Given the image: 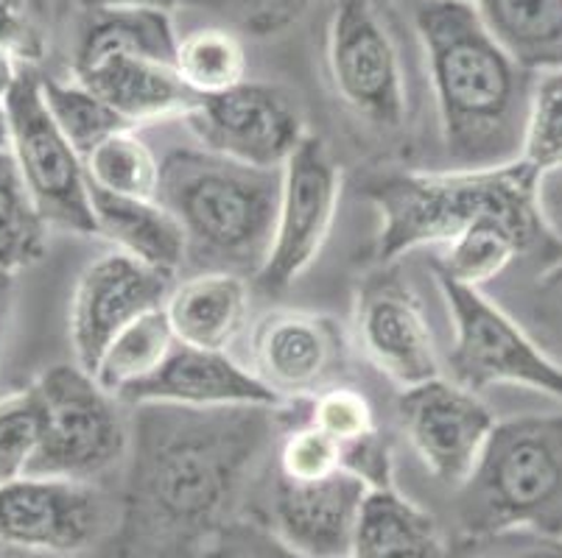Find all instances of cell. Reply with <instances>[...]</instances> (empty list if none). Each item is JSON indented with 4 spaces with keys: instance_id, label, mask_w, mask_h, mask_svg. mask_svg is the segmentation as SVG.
Segmentation results:
<instances>
[{
    "instance_id": "6da1fadb",
    "label": "cell",
    "mask_w": 562,
    "mask_h": 558,
    "mask_svg": "<svg viewBox=\"0 0 562 558\" xmlns=\"http://www.w3.org/2000/svg\"><path fill=\"white\" fill-rule=\"evenodd\" d=\"M135 408L117 558H202L272 447L280 408Z\"/></svg>"
},
{
    "instance_id": "7a4b0ae2",
    "label": "cell",
    "mask_w": 562,
    "mask_h": 558,
    "mask_svg": "<svg viewBox=\"0 0 562 558\" xmlns=\"http://www.w3.org/2000/svg\"><path fill=\"white\" fill-rule=\"evenodd\" d=\"M414 29L428 61L442 148L459 171L520 162L535 73L501 48L464 0H428Z\"/></svg>"
},
{
    "instance_id": "3957f363",
    "label": "cell",
    "mask_w": 562,
    "mask_h": 558,
    "mask_svg": "<svg viewBox=\"0 0 562 558\" xmlns=\"http://www.w3.org/2000/svg\"><path fill=\"white\" fill-rule=\"evenodd\" d=\"M157 202L180 221L193 263L258 276L272 249L280 171L207 148H173L160 162Z\"/></svg>"
},
{
    "instance_id": "277c9868",
    "label": "cell",
    "mask_w": 562,
    "mask_h": 558,
    "mask_svg": "<svg viewBox=\"0 0 562 558\" xmlns=\"http://www.w3.org/2000/svg\"><path fill=\"white\" fill-rule=\"evenodd\" d=\"M535 184L538 171L524 160L484 171L448 168L375 176L364 191L381 215L375 258L395 263L423 246H448L482 218H507L543 232Z\"/></svg>"
},
{
    "instance_id": "5b68a950",
    "label": "cell",
    "mask_w": 562,
    "mask_h": 558,
    "mask_svg": "<svg viewBox=\"0 0 562 558\" xmlns=\"http://www.w3.org/2000/svg\"><path fill=\"white\" fill-rule=\"evenodd\" d=\"M459 522L464 534L529 528L562 536V413L495 422L459 489Z\"/></svg>"
},
{
    "instance_id": "8992f818",
    "label": "cell",
    "mask_w": 562,
    "mask_h": 558,
    "mask_svg": "<svg viewBox=\"0 0 562 558\" xmlns=\"http://www.w3.org/2000/svg\"><path fill=\"white\" fill-rule=\"evenodd\" d=\"M328 73L336 99L375 135L408 123V81L395 0H336L328 25Z\"/></svg>"
},
{
    "instance_id": "52a82bcc",
    "label": "cell",
    "mask_w": 562,
    "mask_h": 558,
    "mask_svg": "<svg viewBox=\"0 0 562 558\" xmlns=\"http://www.w3.org/2000/svg\"><path fill=\"white\" fill-rule=\"evenodd\" d=\"M43 402V442L29 475L93 483L130 455L132 430L121 399L79 363H56L34 383Z\"/></svg>"
},
{
    "instance_id": "ba28073f",
    "label": "cell",
    "mask_w": 562,
    "mask_h": 558,
    "mask_svg": "<svg viewBox=\"0 0 562 558\" xmlns=\"http://www.w3.org/2000/svg\"><path fill=\"white\" fill-rule=\"evenodd\" d=\"M451 310L453 346L448 355L453 383L479 394L493 386H524L562 402V368L529 338L504 307L476 288L437 276Z\"/></svg>"
},
{
    "instance_id": "9c48e42d",
    "label": "cell",
    "mask_w": 562,
    "mask_h": 558,
    "mask_svg": "<svg viewBox=\"0 0 562 558\" xmlns=\"http://www.w3.org/2000/svg\"><path fill=\"white\" fill-rule=\"evenodd\" d=\"M9 153L50 229L95 235L93 187L81 153L70 146L43 99V79L23 70L7 99Z\"/></svg>"
},
{
    "instance_id": "30bf717a",
    "label": "cell",
    "mask_w": 562,
    "mask_h": 558,
    "mask_svg": "<svg viewBox=\"0 0 562 558\" xmlns=\"http://www.w3.org/2000/svg\"><path fill=\"white\" fill-rule=\"evenodd\" d=\"M341 198V168L328 143L305 135L297 151L280 168V202L272 249L258 285L269 294H283L319 258L336 221Z\"/></svg>"
},
{
    "instance_id": "8fae6325",
    "label": "cell",
    "mask_w": 562,
    "mask_h": 558,
    "mask_svg": "<svg viewBox=\"0 0 562 558\" xmlns=\"http://www.w3.org/2000/svg\"><path fill=\"white\" fill-rule=\"evenodd\" d=\"M182 121L207 151L269 171H280L308 135L294 95L258 81H244L216 99H199Z\"/></svg>"
},
{
    "instance_id": "7c38bea8",
    "label": "cell",
    "mask_w": 562,
    "mask_h": 558,
    "mask_svg": "<svg viewBox=\"0 0 562 558\" xmlns=\"http://www.w3.org/2000/svg\"><path fill=\"white\" fill-rule=\"evenodd\" d=\"M110 516L93 483L34 475L0 483V545L85 556L110 531Z\"/></svg>"
},
{
    "instance_id": "4fadbf2b",
    "label": "cell",
    "mask_w": 562,
    "mask_h": 558,
    "mask_svg": "<svg viewBox=\"0 0 562 558\" xmlns=\"http://www.w3.org/2000/svg\"><path fill=\"white\" fill-rule=\"evenodd\" d=\"M249 368L283 402L314 399L345 377L347 335L328 314L272 310L252 327Z\"/></svg>"
},
{
    "instance_id": "5bb4252c",
    "label": "cell",
    "mask_w": 562,
    "mask_h": 558,
    "mask_svg": "<svg viewBox=\"0 0 562 558\" xmlns=\"http://www.w3.org/2000/svg\"><path fill=\"white\" fill-rule=\"evenodd\" d=\"M397 417L423 467L453 491L468 483L495 428L479 394L446 377L403 388Z\"/></svg>"
},
{
    "instance_id": "9a60e30c",
    "label": "cell",
    "mask_w": 562,
    "mask_h": 558,
    "mask_svg": "<svg viewBox=\"0 0 562 558\" xmlns=\"http://www.w3.org/2000/svg\"><path fill=\"white\" fill-rule=\"evenodd\" d=\"M356 332L367 361L401 391L442 377L420 296L395 265L383 263L361 280Z\"/></svg>"
},
{
    "instance_id": "2e32d148",
    "label": "cell",
    "mask_w": 562,
    "mask_h": 558,
    "mask_svg": "<svg viewBox=\"0 0 562 558\" xmlns=\"http://www.w3.org/2000/svg\"><path fill=\"white\" fill-rule=\"evenodd\" d=\"M173 288V276L137 263L124 252L93 260L76 280L70 296V344L74 363L93 375L112 338L140 316L160 310Z\"/></svg>"
},
{
    "instance_id": "e0dca14e",
    "label": "cell",
    "mask_w": 562,
    "mask_h": 558,
    "mask_svg": "<svg viewBox=\"0 0 562 558\" xmlns=\"http://www.w3.org/2000/svg\"><path fill=\"white\" fill-rule=\"evenodd\" d=\"M367 494L370 486L345 469L308 483L278 475L269 528L305 558H350Z\"/></svg>"
},
{
    "instance_id": "ac0fdd59",
    "label": "cell",
    "mask_w": 562,
    "mask_h": 558,
    "mask_svg": "<svg viewBox=\"0 0 562 558\" xmlns=\"http://www.w3.org/2000/svg\"><path fill=\"white\" fill-rule=\"evenodd\" d=\"M121 402L130 406H182V408H280L283 399L252 375V368L235 363L227 352L177 346L166 366L132 388Z\"/></svg>"
},
{
    "instance_id": "d6986e66",
    "label": "cell",
    "mask_w": 562,
    "mask_h": 558,
    "mask_svg": "<svg viewBox=\"0 0 562 558\" xmlns=\"http://www.w3.org/2000/svg\"><path fill=\"white\" fill-rule=\"evenodd\" d=\"M74 81L106 101L132 129L173 117L182 121L199 104L173 65L149 56L110 54L74 65Z\"/></svg>"
},
{
    "instance_id": "ffe728a7",
    "label": "cell",
    "mask_w": 562,
    "mask_h": 558,
    "mask_svg": "<svg viewBox=\"0 0 562 558\" xmlns=\"http://www.w3.org/2000/svg\"><path fill=\"white\" fill-rule=\"evenodd\" d=\"M182 346L227 352L249 316L247 276L233 271H199L173 285L162 305Z\"/></svg>"
},
{
    "instance_id": "44dd1931",
    "label": "cell",
    "mask_w": 562,
    "mask_h": 558,
    "mask_svg": "<svg viewBox=\"0 0 562 558\" xmlns=\"http://www.w3.org/2000/svg\"><path fill=\"white\" fill-rule=\"evenodd\" d=\"M93 187V184H90ZM95 235L115 243V252L177 276L188 260V238L180 221L157 198H126L93 187Z\"/></svg>"
},
{
    "instance_id": "7402d4cb",
    "label": "cell",
    "mask_w": 562,
    "mask_h": 558,
    "mask_svg": "<svg viewBox=\"0 0 562 558\" xmlns=\"http://www.w3.org/2000/svg\"><path fill=\"white\" fill-rule=\"evenodd\" d=\"M448 542L437 520L395 486L370 489L361 505L350 558H446Z\"/></svg>"
},
{
    "instance_id": "603a6c76",
    "label": "cell",
    "mask_w": 562,
    "mask_h": 558,
    "mask_svg": "<svg viewBox=\"0 0 562 558\" xmlns=\"http://www.w3.org/2000/svg\"><path fill=\"white\" fill-rule=\"evenodd\" d=\"M490 37L531 73L562 68V0H464Z\"/></svg>"
},
{
    "instance_id": "cb8c5ba5",
    "label": "cell",
    "mask_w": 562,
    "mask_h": 558,
    "mask_svg": "<svg viewBox=\"0 0 562 558\" xmlns=\"http://www.w3.org/2000/svg\"><path fill=\"white\" fill-rule=\"evenodd\" d=\"M87 23L76 39L74 65L101 59L110 54L149 56L173 65L180 34L173 29L171 12L149 7L87 9Z\"/></svg>"
},
{
    "instance_id": "d4e9b609",
    "label": "cell",
    "mask_w": 562,
    "mask_h": 558,
    "mask_svg": "<svg viewBox=\"0 0 562 558\" xmlns=\"http://www.w3.org/2000/svg\"><path fill=\"white\" fill-rule=\"evenodd\" d=\"M543 235L546 232L526 229L507 218H482L446 246V254L434 260V274L464 288L482 291Z\"/></svg>"
},
{
    "instance_id": "484cf974",
    "label": "cell",
    "mask_w": 562,
    "mask_h": 558,
    "mask_svg": "<svg viewBox=\"0 0 562 558\" xmlns=\"http://www.w3.org/2000/svg\"><path fill=\"white\" fill-rule=\"evenodd\" d=\"M177 346L180 341L168 324L166 310H151L112 338L93 368L95 383L112 397L124 399L132 388L155 377Z\"/></svg>"
},
{
    "instance_id": "4316f807",
    "label": "cell",
    "mask_w": 562,
    "mask_h": 558,
    "mask_svg": "<svg viewBox=\"0 0 562 558\" xmlns=\"http://www.w3.org/2000/svg\"><path fill=\"white\" fill-rule=\"evenodd\" d=\"M173 68L196 99H216L247 79V50L227 25H207L180 37Z\"/></svg>"
},
{
    "instance_id": "83f0119b",
    "label": "cell",
    "mask_w": 562,
    "mask_h": 558,
    "mask_svg": "<svg viewBox=\"0 0 562 558\" xmlns=\"http://www.w3.org/2000/svg\"><path fill=\"white\" fill-rule=\"evenodd\" d=\"M48 224L18 171L9 148H0V271L18 276L40 263L48 243Z\"/></svg>"
},
{
    "instance_id": "f1b7e54d",
    "label": "cell",
    "mask_w": 562,
    "mask_h": 558,
    "mask_svg": "<svg viewBox=\"0 0 562 558\" xmlns=\"http://www.w3.org/2000/svg\"><path fill=\"white\" fill-rule=\"evenodd\" d=\"M87 176L95 191L126 198H157L160 160L135 135V129L115 132L87 153Z\"/></svg>"
},
{
    "instance_id": "f546056e",
    "label": "cell",
    "mask_w": 562,
    "mask_h": 558,
    "mask_svg": "<svg viewBox=\"0 0 562 558\" xmlns=\"http://www.w3.org/2000/svg\"><path fill=\"white\" fill-rule=\"evenodd\" d=\"M43 99L56 126L63 129L70 146L81 153V160H87V153L115 132L132 129L106 101H101L95 92L81 87L79 81L65 84V81L43 79Z\"/></svg>"
},
{
    "instance_id": "4dcf8cb0",
    "label": "cell",
    "mask_w": 562,
    "mask_h": 558,
    "mask_svg": "<svg viewBox=\"0 0 562 558\" xmlns=\"http://www.w3.org/2000/svg\"><path fill=\"white\" fill-rule=\"evenodd\" d=\"M43 402L29 386L0 399V483L29 475L43 442Z\"/></svg>"
},
{
    "instance_id": "1f68e13d",
    "label": "cell",
    "mask_w": 562,
    "mask_h": 558,
    "mask_svg": "<svg viewBox=\"0 0 562 558\" xmlns=\"http://www.w3.org/2000/svg\"><path fill=\"white\" fill-rule=\"evenodd\" d=\"M520 160L538 173L562 166V68L535 73Z\"/></svg>"
},
{
    "instance_id": "d6a6232c",
    "label": "cell",
    "mask_w": 562,
    "mask_h": 558,
    "mask_svg": "<svg viewBox=\"0 0 562 558\" xmlns=\"http://www.w3.org/2000/svg\"><path fill=\"white\" fill-rule=\"evenodd\" d=\"M513 319L562 368V260L531 280Z\"/></svg>"
},
{
    "instance_id": "836d02e7",
    "label": "cell",
    "mask_w": 562,
    "mask_h": 558,
    "mask_svg": "<svg viewBox=\"0 0 562 558\" xmlns=\"http://www.w3.org/2000/svg\"><path fill=\"white\" fill-rule=\"evenodd\" d=\"M336 472H341V444L334 436L316 428L311 419L285 428L278 449L280 478L308 483Z\"/></svg>"
},
{
    "instance_id": "e575fe53",
    "label": "cell",
    "mask_w": 562,
    "mask_h": 558,
    "mask_svg": "<svg viewBox=\"0 0 562 558\" xmlns=\"http://www.w3.org/2000/svg\"><path fill=\"white\" fill-rule=\"evenodd\" d=\"M314 0H186L182 7L204 9L227 23V29L244 31L249 37H274L297 23Z\"/></svg>"
},
{
    "instance_id": "d590c367",
    "label": "cell",
    "mask_w": 562,
    "mask_h": 558,
    "mask_svg": "<svg viewBox=\"0 0 562 558\" xmlns=\"http://www.w3.org/2000/svg\"><path fill=\"white\" fill-rule=\"evenodd\" d=\"M0 43L20 65H37L50 48V0H0Z\"/></svg>"
},
{
    "instance_id": "8d00e7d4",
    "label": "cell",
    "mask_w": 562,
    "mask_h": 558,
    "mask_svg": "<svg viewBox=\"0 0 562 558\" xmlns=\"http://www.w3.org/2000/svg\"><path fill=\"white\" fill-rule=\"evenodd\" d=\"M308 419L339 444H352L375 433V411L356 388L334 386L308 402Z\"/></svg>"
},
{
    "instance_id": "74e56055",
    "label": "cell",
    "mask_w": 562,
    "mask_h": 558,
    "mask_svg": "<svg viewBox=\"0 0 562 558\" xmlns=\"http://www.w3.org/2000/svg\"><path fill=\"white\" fill-rule=\"evenodd\" d=\"M446 558H562V536L529 528L464 534L448 545Z\"/></svg>"
},
{
    "instance_id": "f35d334b",
    "label": "cell",
    "mask_w": 562,
    "mask_h": 558,
    "mask_svg": "<svg viewBox=\"0 0 562 558\" xmlns=\"http://www.w3.org/2000/svg\"><path fill=\"white\" fill-rule=\"evenodd\" d=\"M202 558H305L291 550L269 522L258 516H233L218 528Z\"/></svg>"
},
{
    "instance_id": "ab89813d",
    "label": "cell",
    "mask_w": 562,
    "mask_h": 558,
    "mask_svg": "<svg viewBox=\"0 0 562 558\" xmlns=\"http://www.w3.org/2000/svg\"><path fill=\"white\" fill-rule=\"evenodd\" d=\"M341 469L364 480L370 489H390L392 486V453L390 442L381 430L352 444H341Z\"/></svg>"
},
{
    "instance_id": "60d3db41",
    "label": "cell",
    "mask_w": 562,
    "mask_h": 558,
    "mask_svg": "<svg viewBox=\"0 0 562 558\" xmlns=\"http://www.w3.org/2000/svg\"><path fill=\"white\" fill-rule=\"evenodd\" d=\"M535 204H538L543 232L554 238L557 243H562V166L538 173Z\"/></svg>"
},
{
    "instance_id": "b9f144b4",
    "label": "cell",
    "mask_w": 562,
    "mask_h": 558,
    "mask_svg": "<svg viewBox=\"0 0 562 558\" xmlns=\"http://www.w3.org/2000/svg\"><path fill=\"white\" fill-rule=\"evenodd\" d=\"M20 76H23V65H20L18 56H14L7 45L0 43V99H9V92L14 90Z\"/></svg>"
},
{
    "instance_id": "7bdbcfd3",
    "label": "cell",
    "mask_w": 562,
    "mask_h": 558,
    "mask_svg": "<svg viewBox=\"0 0 562 558\" xmlns=\"http://www.w3.org/2000/svg\"><path fill=\"white\" fill-rule=\"evenodd\" d=\"M85 9H106V7H149V9H166L171 12L173 7H180L186 0H79Z\"/></svg>"
},
{
    "instance_id": "ee69618b",
    "label": "cell",
    "mask_w": 562,
    "mask_h": 558,
    "mask_svg": "<svg viewBox=\"0 0 562 558\" xmlns=\"http://www.w3.org/2000/svg\"><path fill=\"white\" fill-rule=\"evenodd\" d=\"M12 280L14 276L0 271V344H3V332H7L9 307H12Z\"/></svg>"
},
{
    "instance_id": "f6af8a7d",
    "label": "cell",
    "mask_w": 562,
    "mask_h": 558,
    "mask_svg": "<svg viewBox=\"0 0 562 558\" xmlns=\"http://www.w3.org/2000/svg\"><path fill=\"white\" fill-rule=\"evenodd\" d=\"M0 558H81V556H54V553H34V550H20V547L0 545Z\"/></svg>"
},
{
    "instance_id": "bcb514c9",
    "label": "cell",
    "mask_w": 562,
    "mask_h": 558,
    "mask_svg": "<svg viewBox=\"0 0 562 558\" xmlns=\"http://www.w3.org/2000/svg\"><path fill=\"white\" fill-rule=\"evenodd\" d=\"M0 148H9V115L3 99H0Z\"/></svg>"
}]
</instances>
